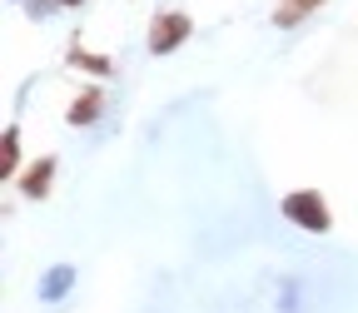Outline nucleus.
I'll return each instance as SVG.
<instances>
[{"label": "nucleus", "instance_id": "20e7f679", "mask_svg": "<svg viewBox=\"0 0 358 313\" xmlns=\"http://www.w3.org/2000/svg\"><path fill=\"white\" fill-rule=\"evenodd\" d=\"M313 6H324V0H279V10H274V20L279 25H294V20H303Z\"/></svg>", "mask_w": 358, "mask_h": 313}, {"label": "nucleus", "instance_id": "39448f33", "mask_svg": "<svg viewBox=\"0 0 358 313\" xmlns=\"http://www.w3.org/2000/svg\"><path fill=\"white\" fill-rule=\"evenodd\" d=\"M95 115H100V89H90L85 100L70 105V124H85V119H95Z\"/></svg>", "mask_w": 358, "mask_h": 313}, {"label": "nucleus", "instance_id": "7ed1b4c3", "mask_svg": "<svg viewBox=\"0 0 358 313\" xmlns=\"http://www.w3.org/2000/svg\"><path fill=\"white\" fill-rule=\"evenodd\" d=\"M50 174H55V159H40V164H35V169L20 179V189H25L30 199H40L45 189H50Z\"/></svg>", "mask_w": 358, "mask_h": 313}, {"label": "nucleus", "instance_id": "423d86ee", "mask_svg": "<svg viewBox=\"0 0 358 313\" xmlns=\"http://www.w3.org/2000/svg\"><path fill=\"white\" fill-rule=\"evenodd\" d=\"M70 6H75V0H70Z\"/></svg>", "mask_w": 358, "mask_h": 313}, {"label": "nucleus", "instance_id": "f03ea898", "mask_svg": "<svg viewBox=\"0 0 358 313\" xmlns=\"http://www.w3.org/2000/svg\"><path fill=\"white\" fill-rule=\"evenodd\" d=\"M185 35H189V15L164 10V15H155V25H150V50H155V55H169Z\"/></svg>", "mask_w": 358, "mask_h": 313}, {"label": "nucleus", "instance_id": "f257e3e1", "mask_svg": "<svg viewBox=\"0 0 358 313\" xmlns=\"http://www.w3.org/2000/svg\"><path fill=\"white\" fill-rule=\"evenodd\" d=\"M284 214L294 219V224H303V229H313V234H324L329 229V204H324V194H313V189H299V194H289L284 199Z\"/></svg>", "mask_w": 358, "mask_h": 313}]
</instances>
